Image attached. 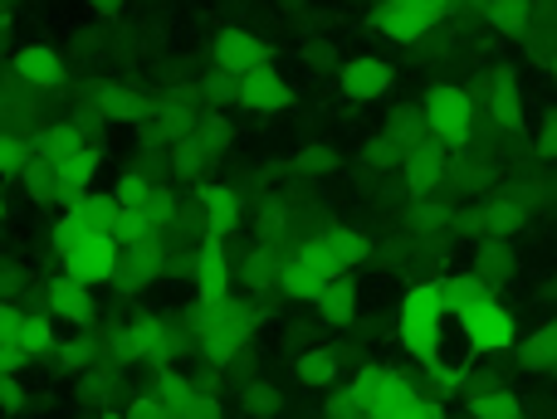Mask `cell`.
Returning <instances> with one entry per match:
<instances>
[{
  "label": "cell",
  "instance_id": "obj_1",
  "mask_svg": "<svg viewBox=\"0 0 557 419\" xmlns=\"http://www.w3.org/2000/svg\"><path fill=\"white\" fill-rule=\"evenodd\" d=\"M59 317L45 307H25V303H5L0 307V366L5 376H20L29 361H54L59 352Z\"/></svg>",
  "mask_w": 557,
  "mask_h": 419
},
{
  "label": "cell",
  "instance_id": "obj_2",
  "mask_svg": "<svg viewBox=\"0 0 557 419\" xmlns=\"http://www.w3.org/2000/svg\"><path fill=\"white\" fill-rule=\"evenodd\" d=\"M421 113H425V127H431L435 142L445 147H465L474 132V98L465 93L460 84H435L431 93L421 98Z\"/></svg>",
  "mask_w": 557,
  "mask_h": 419
},
{
  "label": "cell",
  "instance_id": "obj_3",
  "mask_svg": "<svg viewBox=\"0 0 557 419\" xmlns=\"http://www.w3.org/2000/svg\"><path fill=\"white\" fill-rule=\"evenodd\" d=\"M455 322H460L455 332L465 337L470 356H504V352H513V346H519V317H513L499 297H490L484 307L455 317Z\"/></svg>",
  "mask_w": 557,
  "mask_h": 419
},
{
  "label": "cell",
  "instance_id": "obj_4",
  "mask_svg": "<svg viewBox=\"0 0 557 419\" xmlns=\"http://www.w3.org/2000/svg\"><path fill=\"white\" fill-rule=\"evenodd\" d=\"M298 254L318 258L327 274L343 278L347 268H357L367 254H372V244H367V234H362V229H352V225H323V229H313V234L304 239V249H298Z\"/></svg>",
  "mask_w": 557,
  "mask_h": 419
},
{
  "label": "cell",
  "instance_id": "obj_5",
  "mask_svg": "<svg viewBox=\"0 0 557 419\" xmlns=\"http://www.w3.org/2000/svg\"><path fill=\"white\" fill-rule=\"evenodd\" d=\"M59 274L78 278V283H88V288H108V283H117V274H123V244L88 234L84 244L74 249V254L59 258Z\"/></svg>",
  "mask_w": 557,
  "mask_h": 419
},
{
  "label": "cell",
  "instance_id": "obj_6",
  "mask_svg": "<svg viewBox=\"0 0 557 419\" xmlns=\"http://www.w3.org/2000/svg\"><path fill=\"white\" fill-rule=\"evenodd\" d=\"M392 88H396V68L382 54H352L337 68V93L347 103H382Z\"/></svg>",
  "mask_w": 557,
  "mask_h": 419
},
{
  "label": "cell",
  "instance_id": "obj_7",
  "mask_svg": "<svg viewBox=\"0 0 557 419\" xmlns=\"http://www.w3.org/2000/svg\"><path fill=\"white\" fill-rule=\"evenodd\" d=\"M211 54H215V64H221L225 74H235V78H245V74H255V68H270L274 64L270 39L255 35V29H240V25L221 29Z\"/></svg>",
  "mask_w": 557,
  "mask_h": 419
},
{
  "label": "cell",
  "instance_id": "obj_8",
  "mask_svg": "<svg viewBox=\"0 0 557 419\" xmlns=\"http://www.w3.org/2000/svg\"><path fill=\"white\" fill-rule=\"evenodd\" d=\"M191 278H196V297H201V303H225V297H231L235 264H231V249H225V239L206 234L201 244H196Z\"/></svg>",
  "mask_w": 557,
  "mask_h": 419
},
{
  "label": "cell",
  "instance_id": "obj_9",
  "mask_svg": "<svg viewBox=\"0 0 557 419\" xmlns=\"http://www.w3.org/2000/svg\"><path fill=\"white\" fill-rule=\"evenodd\" d=\"M39 293H45V307L64 327H94L98 297H94V288H88V283H78V278H69V274H54V278H45V283H39Z\"/></svg>",
  "mask_w": 557,
  "mask_h": 419
},
{
  "label": "cell",
  "instance_id": "obj_10",
  "mask_svg": "<svg viewBox=\"0 0 557 419\" xmlns=\"http://www.w3.org/2000/svg\"><path fill=\"white\" fill-rule=\"evenodd\" d=\"M372 29L382 39H392V45H421V39L435 29V20L425 15L416 0H376Z\"/></svg>",
  "mask_w": 557,
  "mask_h": 419
},
{
  "label": "cell",
  "instance_id": "obj_11",
  "mask_svg": "<svg viewBox=\"0 0 557 419\" xmlns=\"http://www.w3.org/2000/svg\"><path fill=\"white\" fill-rule=\"evenodd\" d=\"M74 215L88 225V234L113 239V244H133V215H127V205L113 191H88L74 205Z\"/></svg>",
  "mask_w": 557,
  "mask_h": 419
},
{
  "label": "cell",
  "instance_id": "obj_12",
  "mask_svg": "<svg viewBox=\"0 0 557 419\" xmlns=\"http://www.w3.org/2000/svg\"><path fill=\"white\" fill-rule=\"evenodd\" d=\"M196 219L206 225V234L231 239L235 229H240V219H245L240 191H235V186H225V181H206L201 191H196Z\"/></svg>",
  "mask_w": 557,
  "mask_h": 419
},
{
  "label": "cell",
  "instance_id": "obj_13",
  "mask_svg": "<svg viewBox=\"0 0 557 419\" xmlns=\"http://www.w3.org/2000/svg\"><path fill=\"white\" fill-rule=\"evenodd\" d=\"M240 107L245 113H260V117H278L294 107V84L270 64V68H255V74L240 78Z\"/></svg>",
  "mask_w": 557,
  "mask_h": 419
},
{
  "label": "cell",
  "instance_id": "obj_14",
  "mask_svg": "<svg viewBox=\"0 0 557 419\" xmlns=\"http://www.w3.org/2000/svg\"><path fill=\"white\" fill-rule=\"evenodd\" d=\"M15 78L29 88H39V93H59L69 78V64L54 45H20L15 49Z\"/></svg>",
  "mask_w": 557,
  "mask_h": 419
},
{
  "label": "cell",
  "instance_id": "obj_15",
  "mask_svg": "<svg viewBox=\"0 0 557 419\" xmlns=\"http://www.w3.org/2000/svg\"><path fill=\"white\" fill-rule=\"evenodd\" d=\"M333 278L337 274H327L318 258H308V254H294V258H284V268H278V293L288 297V303H308V307H318V297L333 288Z\"/></svg>",
  "mask_w": 557,
  "mask_h": 419
},
{
  "label": "cell",
  "instance_id": "obj_16",
  "mask_svg": "<svg viewBox=\"0 0 557 419\" xmlns=\"http://www.w3.org/2000/svg\"><path fill=\"white\" fill-rule=\"evenodd\" d=\"M484 113H490V123H499L504 132H523V93H519L513 68L484 74Z\"/></svg>",
  "mask_w": 557,
  "mask_h": 419
},
{
  "label": "cell",
  "instance_id": "obj_17",
  "mask_svg": "<svg viewBox=\"0 0 557 419\" xmlns=\"http://www.w3.org/2000/svg\"><path fill=\"white\" fill-rule=\"evenodd\" d=\"M445 176H450V147L445 142L425 137V142H416L411 152H406V186H411L416 195L445 186Z\"/></svg>",
  "mask_w": 557,
  "mask_h": 419
},
{
  "label": "cell",
  "instance_id": "obj_18",
  "mask_svg": "<svg viewBox=\"0 0 557 419\" xmlns=\"http://www.w3.org/2000/svg\"><path fill=\"white\" fill-rule=\"evenodd\" d=\"M450 313H445L441 293H435V278L431 283H411L396 303V327H431V332H445Z\"/></svg>",
  "mask_w": 557,
  "mask_h": 419
},
{
  "label": "cell",
  "instance_id": "obj_19",
  "mask_svg": "<svg viewBox=\"0 0 557 419\" xmlns=\"http://www.w3.org/2000/svg\"><path fill=\"white\" fill-rule=\"evenodd\" d=\"M435 293H441L445 313H450V317H465V313H474V307L490 303L494 288L484 283L474 268H460V274H441V278H435Z\"/></svg>",
  "mask_w": 557,
  "mask_h": 419
},
{
  "label": "cell",
  "instance_id": "obj_20",
  "mask_svg": "<svg viewBox=\"0 0 557 419\" xmlns=\"http://www.w3.org/2000/svg\"><path fill=\"white\" fill-rule=\"evenodd\" d=\"M294 381L304 391H333L343 381V352L333 346H308V352L294 356Z\"/></svg>",
  "mask_w": 557,
  "mask_h": 419
},
{
  "label": "cell",
  "instance_id": "obj_21",
  "mask_svg": "<svg viewBox=\"0 0 557 419\" xmlns=\"http://www.w3.org/2000/svg\"><path fill=\"white\" fill-rule=\"evenodd\" d=\"M470 366L465 361H431V366H421V391L431 395V401H441V405H450V401H465L470 395Z\"/></svg>",
  "mask_w": 557,
  "mask_h": 419
},
{
  "label": "cell",
  "instance_id": "obj_22",
  "mask_svg": "<svg viewBox=\"0 0 557 419\" xmlns=\"http://www.w3.org/2000/svg\"><path fill=\"white\" fill-rule=\"evenodd\" d=\"M465 410H470V419H523V401L509 391V385L484 381V385H470Z\"/></svg>",
  "mask_w": 557,
  "mask_h": 419
},
{
  "label": "cell",
  "instance_id": "obj_23",
  "mask_svg": "<svg viewBox=\"0 0 557 419\" xmlns=\"http://www.w3.org/2000/svg\"><path fill=\"white\" fill-rule=\"evenodd\" d=\"M196 391H201V381H196V376H186L182 366H152L147 395H157V401H162L172 415H182L186 405L196 401Z\"/></svg>",
  "mask_w": 557,
  "mask_h": 419
},
{
  "label": "cell",
  "instance_id": "obj_24",
  "mask_svg": "<svg viewBox=\"0 0 557 419\" xmlns=\"http://www.w3.org/2000/svg\"><path fill=\"white\" fill-rule=\"evenodd\" d=\"M484 25L504 39L529 35L533 25V0H484Z\"/></svg>",
  "mask_w": 557,
  "mask_h": 419
},
{
  "label": "cell",
  "instance_id": "obj_25",
  "mask_svg": "<svg viewBox=\"0 0 557 419\" xmlns=\"http://www.w3.org/2000/svg\"><path fill=\"white\" fill-rule=\"evenodd\" d=\"M318 317H323L327 327H352V317H357V288H352V278H333V288H327L323 297H318Z\"/></svg>",
  "mask_w": 557,
  "mask_h": 419
},
{
  "label": "cell",
  "instance_id": "obj_26",
  "mask_svg": "<svg viewBox=\"0 0 557 419\" xmlns=\"http://www.w3.org/2000/svg\"><path fill=\"white\" fill-rule=\"evenodd\" d=\"M474 274H480L484 283L499 293V283L513 274V249H509V239H484V244L474 249Z\"/></svg>",
  "mask_w": 557,
  "mask_h": 419
},
{
  "label": "cell",
  "instance_id": "obj_27",
  "mask_svg": "<svg viewBox=\"0 0 557 419\" xmlns=\"http://www.w3.org/2000/svg\"><path fill=\"white\" fill-rule=\"evenodd\" d=\"M29 166H35V137L29 132H5V142H0V176H5V186L25 181Z\"/></svg>",
  "mask_w": 557,
  "mask_h": 419
},
{
  "label": "cell",
  "instance_id": "obj_28",
  "mask_svg": "<svg viewBox=\"0 0 557 419\" xmlns=\"http://www.w3.org/2000/svg\"><path fill=\"white\" fill-rule=\"evenodd\" d=\"M529 225V205L519 201H494L484 205V239H509Z\"/></svg>",
  "mask_w": 557,
  "mask_h": 419
},
{
  "label": "cell",
  "instance_id": "obj_29",
  "mask_svg": "<svg viewBox=\"0 0 557 419\" xmlns=\"http://www.w3.org/2000/svg\"><path fill=\"white\" fill-rule=\"evenodd\" d=\"M88 239V225L74 215V210H59L54 215V225H49V249H54V258H64V254H74L78 244Z\"/></svg>",
  "mask_w": 557,
  "mask_h": 419
},
{
  "label": "cell",
  "instance_id": "obj_30",
  "mask_svg": "<svg viewBox=\"0 0 557 419\" xmlns=\"http://www.w3.org/2000/svg\"><path fill=\"white\" fill-rule=\"evenodd\" d=\"M240 401H245V419H274L278 405H284V395H278L274 381H255L240 391Z\"/></svg>",
  "mask_w": 557,
  "mask_h": 419
},
{
  "label": "cell",
  "instance_id": "obj_31",
  "mask_svg": "<svg viewBox=\"0 0 557 419\" xmlns=\"http://www.w3.org/2000/svg\"><path fill=\"white\" fill-rule=\"evenodd\" d=\"M523 361H529L533 371H557V322L539 327V332L523 342Z\"/></svg>",
  "mask_w": 557,
  "mask_h": 419
},
{
  "label": "cell",
  "instance_id": "obj_32",
  "mask_svg": "<svg viewBox=\"0 0 557 419\" xmlns=\"http://www.w3.org/2000/svg\"><path fill=\"white\" fill-rule=\"evenodd\" d=\"M176 419H225V401L211 391V385H201V391H196V401L186 405Z\"/></svg>",
  "mask_w": 557,
  "mask_h": 419
},
{
  "label": "cell",
  "instance_id": "obj_33",
  "mask_svg": "<svg viewBox=\"0 0 557 419\" xmlns=\"http://www.w3.org/2000/svg\"><path fill=\"white\" fill-rule=\"evenodd\" d=\"M0 405H5V419H20L29 410V385L20 381V376H5V385H0Z\"/></svg>",
  "mask_w": 557,
  "mask_h": 419
},
{
  "label": "cell",
  "instance_id": "obj_34",
  "mask_svg": "<svg viewBox=\"0 0 557 419\" xmlns=\"http://www.w3.org/2000/svg\"><path fill=\"white\" fill-rule=\"evenodd\" d=\"M298 162H304L308 176H333L337 172V152H333V147H323V142L304 147V156H298Z\"/></svg>",
  "mask_w": 557,
  "mask_h": 419
},
{
  "label": "cell",
  "instance_id": "obj_35",
  "mask_svg": "<svg viewBox=\"0 0 557 419\" xmlns=\"http://www.w3.org/2000/svg\"><path fill=\"white\" fill-rule=\"evenodd\" d=\"M127 419H176L172 410H166L162 401H157V395H133V401H127Z\"/></svg>",
  "mask_w": 557,
  "mask_h": 419
},
{
  "label": "cell",
  "instance_id": "obj_36",
  "mask_svg": "<svg viewBox=\"0 0 557 419\" xmlns=\"http://www.w3.org/2000/svg\"><path fill=\"white\" fill-rule=\"evenodd\" d=\"M539 152L548 156V162H557V107H548V113H543V123H539Z\"/></svg>",
  "mask_w": 557,
  "mask_h": 419
},
{
  "label": "cell",
  "instance_id": "obj_37",
  "mask_svg": "<svg viewBox=\"0 0 557 419\" xmlns=\"http://www.w3.org/2000/svg\"><path fill=\"white\" fill-rule=\"evenodd\" d=\"M88 10H94V15H117V10H123V0H84Z\"/></svg>",
  "mask_w": 557,
  "mask_h": 419
},
{
  "label": "cell",
  "instance_id": "obj_38",
  "mask_svg": "<svg viewBox=\"0 0 557 419\" xmlns=\"http://www.w3.org/2000/svg\"><path fill=\"white\" fill-rule=\"evenodd\" d=\"M88 419H127V410H103V415H88Z\"/></svg>",
  "mask_w": 557,
  "mask_h": 419
},
{
  "label": "cell",
  "instance_id": "obj_39",
  "mask_svg": "<svg viewBox=\"0 0 557 419\" xmlns=\"http://www.w3.org/2000/svg\"><path fill=\"white\" fill-rule=\"evenodd\" d=\"M548 78H553V84H557V49H553V54H548Z\"/></svg>",
  "mask_w": 557,
  "mask_h": 419
},
{
  "label": "cell",
  "instance_id": "obj_40",
  "mask_svg": "<svg viewBox=\"0 0 557 419\" xmlns=\"http://www.w3.org/2000/svg\"><path fill=\"white\" fill-rule=\"evenodd\" d=\"M313 419H333V415H327V410H323V415H313Z\"/></svg>",
  "mask_w": 557,
  "mask_h": 419
}]
</instances>
